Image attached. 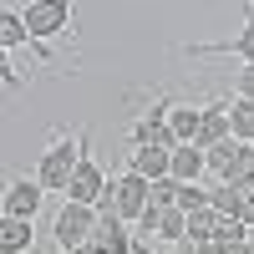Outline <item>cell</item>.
I'll use <instances>...</instances> for the list:
<instances>
[{"instance_id": "1", "label": "cell", "mask_w": 254, "mask_h": 254, "mask_svg": "<svg viewBox=\"0 0 254 254\" xmlns=\"http://www.w3.org/2000/svg\"><path fill=\"white\" fill-rule=\"evenodd\" d=\"M81 153H87V132L81 137H56L46 153H41V163H36V183L51 188V193H66L71 173L81 168Z\"/></svg>"}, {"instance_id": "2", "label": "cell", "mask_w": 254, "mask_h": 254, "mask_svg": "<svg viewBox=\"0 0 254 254\" xmlns=\"http://www.w3.org/2000/svg\"><path fill=\"white\" fill-rule=\"evenodd\" d=\"M97 214H117L122 224H137L147 214V178H137L132 168H122V173L107 183V193H102Z\"/></svg>"}, {"instance_id": "3", "label": "cell", "mask_w": 254, "mask_h": 254, "mask_svg": "<svg viewBox=\"0 0 254 254\" xmlns=\"http://www.w3.org/2000/svg\"><path fill=\"white\" fill-rule=\"evenodd\" d=\"M97 208H87V203H61L56 208V219H51V234H56V249L61 254H71V249H81V244H92V234H97Z\"/></svg>"}, {"instance_id": "4", "label": "cell", "mask_w": 254, "mask_h": 254, "mask_svg": "<svg viewBox=\"0 0 254 254\" xmlns=\"http://www.w3.org/2000/svg\"><path fill=\"white\" fill-rule=\"evenodd\" d=\"M20 15H26V26H31V41H51V36H61L71 26V5L66 0H31Z\"/></svg>"}, {"instance_id": "5", "label": "cell", "mask_w": 254, "mask_h": 254, "mask_svg": "<svg viewBox=\"0 0 254 254\" xmlns=\"http://www.w3.org/2000/svg\"><path fill=\"white\" fill-rule=\"evenodd\" d=\"M168 112H173V102H153L142 117H137V127H132V142L137 147H178V137H173V127H168Z\"/></svg>"}, {"instance_id": "6", "label": "cell", "mask_w": 254, "mask_h": 254, "mask_svg": "<svg viewBox=\"0 0 254 254\" xmlns=\"http://www.w3.org/2000/svg\"><path fill=\"white\" fill-rule=\"evenodd\" d=\"M107 183H112V178H102V163H97L92 153H81V168L71 173L66 198H71V203H87V208H97V203H102V193H107Z\"/></svg>"}, {"instance_id": "7", "label": "cell", "mask_w": 254, "mask_h": 254, "mask_svg": "<svg viewBox=\"0 0 254 254\" xmlns=\"http://www.w3.org/2000/svg\"><path fill=\"white\" fill-rule=\"evenodd\" d=\"M92 249H102V254H137L132 224H122L117 214H102L97 219V234H92Z\"/></svg>"}, {"instance_id": "8", "label": "cell", "mask_w": 254, "mask_h": 254, "mask_svg": "<svg viewBox=\"0 0 254 254\" xmlns=\"http://www.w3.org/2000/svg\"><path fill=\"white\" fill-rule=\"evenodd\" d=\"M41 193H46V188H41L36 178H15L10 188H5V219H36L41 214Z\"/></svg>"}, {"instance_id": "9", "label": "cell", "mask_w": 254, "mask_h": 254, "mask_svg": "<svg viewBox=\"0 0 254 254\" xmlns=\"http://www.w3.org/2000/svg\"><path fill=\"white\" fill-rule=\"evenodd\" d=\"M127 168L147 183H163V178H173V147H132Z\"/></svg>"}, {"instance_id": "10", "label": "cell", "mask_w": 254, "mask_h": 254, "mask_svg": "<svg viewBox=\"0 0 254 254\" xmlns=\"http://www.w3.org/2000/svg\"><path fill=\"white\" fill-rule=\"evenodd\" d=\"M239 158H244V142H219V147H208L203 153V163H208V178L214 183H234L239 178Z\"/></svg>"}, {"instance_id": "11", "label": "cell", "mask_w": 254, "mask_h": 254, "mask_svg": "<svg viewBox=\"0 0 254 254\" xmlns=\"http://www.w3.org/2000/svg\"><path fill=\"white\" fill-rule=\"evenodd\" d=\"M234 132H229V102H208L203 107V122H198V147L208 153V147H219L229 142Z\"/></svg>"}, {"instance_id": "12", "label": "cell", "mask_w": 254, "mask_h": 254, "mask_svg": "<svg viewBox=\"0 0 254 254\" xmlns=\"http://www.w3.org/2000/svg\"><path fill=\"white\" fill-rule=\"evenodd\" d=\"M198 178H208L203 147L198 142H178L173 147V183H198Z\"/></svg>"}, {"instance_id": "13", "label": "cell", "mask_w": 254, "mask_h": 254, "mask_svg": "<svg viewBox=\"0 0 254 254\" xmlns=\"http://www.w3.org/2000/svg\"><path fill=\"white\" fill-rule=\"evenodd\" d=\"M224 214L219 208H198V214H188V239H198V244H219V234H224Z\"/></svg>"}, {"instance_id": "14", "label": "cell", "mask_w": 254, "mask_h": 254, "mask_svg": "<svg viewBox=\"0 0 254 254\" xmlns=\"http://www.w3.org/2000/svg\"><path fill=\"white\" fill-rule=\"evenodd\" d=\"M26 41H31V26H26V15H20L15 5H5V10H0V46H5V51H20Z\"/></svg>"}, {"instance_id": "15", "label": "cell", "mask_w": 254, "mask_h": 254, "mask_svg": "<svg viewBox=\"0 0 254 254\" xmlns=\"http://www.w3.org/2000/svg\"><path fill=\"white\" fill-rule=\"evenodd\" d=\"M31 249V224L26 219H0V254H26Z\"/></svg>"}, {"instance_id": "16", "label": "cell", "mask_w": 254, "mask_h": 254, "mask_svg": "<svg viewBox=\"0 0 254 254\" xmlns=\"http://www.w3.org/2000/svg\"><path fill=\"white\" fill-rule=\"evenodd\" d=\"M198 122H203V107H173L168 112V127H173L178 142H198Z\"/></svg>"}, {"instance_id": "17", "label": "cell", "mask_w": 254, "mask_h": 254, "mask_svg": "<svg viewBox=\"0 0 254 254\" xmlns=\"http://www.w3.org/2000/svg\"><path fill=\"white\" fill-rule=\"evenodd\" d=\"M208 203H214V208H219L224 219H239L244 188H239V183H208Z\"/></svg>"}, {"instance_id": "18", "label": "cell", "mask_w": 254, "mask_h": 254, "mask_svg": "<svg viewBox=\"0 0 254 254\" xmlns=\"http://www.w3.org/2000/svg\"><path fill=\"white\" fill-rule=\"evenodd\" d=\"M229 132L234 142H254V102H229Z\"/></svg>"}, {"instance_id": "19", "label": "cell", "mask_w": 254, "mask_h": 254, "mask_svg": "<svg viewBox=\"0 0 254 254\" xmlns=\"http://www.w3.org/2000/svg\"><path fill=\"white\" fill-rule=\"evenodd\" d=\"M193 51H239V56H244V66H254V10H249L244 31H239L234 41H224V46H193Z\"/></svg>"}, {"instance_id": "20", "label": "cell", "mask_w": 254, "mask_h": 254, "mask_svg": "<svg viewBox=\"0 0 254 254\" xmlns=\"http://www.w3.org/2000/svg\"><path fill=\"white\" fill-rule=\"evenodd\" d=\"M178 208H183V214L214 208V203H208V183H178Z\"/></svg>"}, {"instance_id": "21", "label": "cell", "mask_w": 254, "mask_h": 254, "mask_svg": "<svg viewBox=\"0 0 254 254\" xmlns=\"http://www.w3.org/2000/svg\"><path fill=\"white\" fill-rule=\"evenodd\" d=\"M147 203H153V208H178V183H173V178L147 183Z\"/></svg>"}, {"instance_id": "22", "label": "cell", "mask_w": 254, "mask_h": 254, "mask_svg": "<svg viewBox=\"0 0 254 254\" xmlns=\"http://www.w3.org/2000/svg\"><path fill=\"white\" fill-rule=\"evenodd\" d=\"M239 188H254V142H244V158H239Z\"/></svg>"}, {"instance_id": "23", "label": "cell", "mask_w": 254, "mask_h": 254, "mask_svg": "<svg viewBox=\"0 0 254 254\" xmlns=\"http://www.w3.org/2000/svg\"><path fill=\"white\" fill-rule=\"evenodd\" d=\"M234 92H239V102H254V66L234 71Z\"/></svg>"}, {"instance_id": "24", "label": "cell", "mask_w": 254, "mask_h": 254, "mask_svg": "<svg viewBox=\"0 0 254 254\" xmlns=\"http://www.w3.org/2000/svg\"><path fill=\"white\" fill-rule=\"evenodd\" d=\"M239 224L254 234V188H244V203H239Z\"/></svg>"}, {"instance_id": "25", "label": "cell", "mask_w": 254, "mask_h": 254, "mask_svg": "<svg viewBox=\"0 0 254 254\" xmlns=\"http://www.w3.org/2000/svg\"><path fill=\"white\" fill-rule=\"evenodd\" d=\"M219 254H254V239H244V244H219Z\"/></svg>"}, {"instance_id": "26", "label": "cell", "mask_w": 254, "mask_h": 254, "mask_svg": "<svg viewBox=\"0 0 254 254\" xmlns=\"http://www.w3.org/2000/svg\"><path fill=\"white\" fill-rule=\"evenodd\" d=\"M71 254H102V249H92V244H81V249H71Z\"/></svg>"}, {"instance_id": "27", "label": "cell", "mask_w": 254, "mask_h": 254, "mask_svg": "<svg viewBox=\"0 0 254 254\" xmlns=\"http://www.w3.org/2000/svg\"><path fill=\"white\" fill-rule=\"evenodd\" d=\"M137 254H147V249H142V244H137Z\"/></svg>"}]
</instances>
